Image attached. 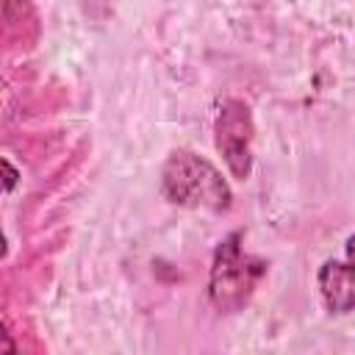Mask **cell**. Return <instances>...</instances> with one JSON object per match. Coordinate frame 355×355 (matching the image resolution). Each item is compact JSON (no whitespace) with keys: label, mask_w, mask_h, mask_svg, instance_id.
I'll return each instance as SVG.
<instances>
[{"label":"cell","mask_w":355,"mask_h":355,"mask_svg":"<svg viewBox=\"0 0 355 355\" xmlns=\"http://www.w3.org/2000/svg\"><path fill=\"white\" fill-rule=\"evenodd\" d=\"M161 194L180 208L225 214L233 205V191L222 172L191 150L169 153L161 172Z\"/></svg>","instance_id":"6da1fadb"},{"label":"cell","mask_w":355,"mask_h":355,"mask_svg":"<svg viewBox=\"0 0 355 355\" xmlns=\"http://www.w3.org/2000/svg\"><path fill=\"white\" fill-rule=\"evenodd\" d=\"M241 241L244 233L233 230L214 250L211 275H208V300L222 313L241 311L255 294L261 277L266 275V261L244 252Z\"/></svg>","instance_id":"7a4b0ae2"},{"label":"cell","mask_w":355,"mask_h":355,"mask_svg":"<svg viewBox=\"0 0 355 355\" xmlns=\"http://www.w3.org/2000/svg\"><path fill=\"white\" fill-rule=\"evenodd\" d=\"M252 139H255V125L247 103L233 97L222 100L214 122V144L227 172L236 180H247L252 172Z\"/></svg>","instance_id":"3957f363"},{"label":"cell","mask_w":355,"mask_h":355,"mask_svg":"<svg viewBox=\"0 0 355 355\" xmlns=\"http://www.w3.org/2000/svg\"><path fill=\"white\" fill-rule=\"evenodd\" d=\"M319 294L333 313L355 311V266L349 261H324L316 275Z\"/></svg>","instance_id":"277c9868"},{"label":"cell","mask_w":355,"mask_h":355,"mask_svg":"<svg viewBox=\"0 0 355 355\" xmlns=\"http://www.w3.org/2000/svg\"><path fill=\"white\" fill-rule=\"evenodd\" d=\"M0 166H3V189H6V194H11L14 191V186H17V180H19V172H17V166L8 161V158H3L0 161Z\"/></svg>","instance_id":"5b68a950"},{"label":"cell","mask_w":355,"mask_h":355,"mask_svg":"<svg viewBox=\"0 0 355 355\" xmlns=\"http://www.w3.org/2000/svg\"><path fill=\"white\" fill-rule=\"evenodd\" d=\"M0 352H17V347L11 344V333L8 330H3V347H0Z\"/></svg>","instance_id":"8992f818"},{"label":"cell","mask_w":355,"mask_h":355,"mask_svg":"<svg viewBox=\"0 0 355 355\" xmlns=\"http://www.w3.org/2000/svg\"><path fill=\"white\" fill-rule=\"evenodd\" d=\"M347 261L355 266V236H349V239H347Z\"/></svg>","instance_id":"52a82bcc"}]
</instances>
